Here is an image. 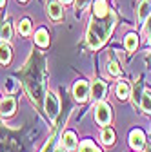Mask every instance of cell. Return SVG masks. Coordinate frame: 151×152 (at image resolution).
<instances>
[{
  "instance_id": "cell-7",
  "label": "cell",
  "mask_w": 151,
  "mask_h": 152,
  "mask_svg": "<svg viewBox=\"0 0 151 152\" xmlns=\"http://www.w3.org/2000/svg\"><path fill=\"white\" fill-rule=\"evenodd\" d=\"M47 13H49L51 18H55V20H60L62 15H64L62 6L56 2V0H49V2H47Z\"/></svg>"
},
{
  "instance_id": "cell-20",
  "label": "cell",
  "mask_w": 151,
  "mask_h": 152,
  "mask_svg": "<svg viewBox=\"0 0 151 152\" xmlns=\"http://www.w3.org/2000/svg\"><path fill=\"white\" fill-rule=\"evenodd\" d=\"M107 71H109L113 76H118V74H120V69H118V64H117V62H109Z\"/></svg>"
},
{
  "instance_id": "cell-1",
  "label": "cell",
  "mask_w": 151,
  "mask_h": 152,
  "mask_svg": "<svg viewBox=\"0 0 151 152\" xmlns=\"http://www.w3.org/2000/svg\"><path fill=\"white\" fill-rule=\"evenodd\" d=\"M115 13L107 6L106 0H95L93 2V13L89 18V29H87V44L93 49H98L106 44L111 36V31L115 27Z\"/></svg>"
},
{
  "instance_id": "cell-17",
  "label": "cell",
  "mask_w": 151,
  "mask_h": 152,
  "mask_svg": "<svg viewBox=\"0 0 151 152\" xmlns=\"http://www.w3.org/2000/svg\"><path fill=\"white\" fill-rule=\"evenodd\" d=\"M0 38H2L4 42H9L11 40V26L7 22L2 26V29H0Z\"/></svg>"
},
{
  "instance_id": "cell-27",
  "label": "cell",
  "mask_w": 151,
  "mask_h": 152,
  "mask_svg": "<svg viewBox=\"0 0 151 152\" xmlns=\"http://www.w3.org/2000/svg\"><path fill=\"white\" fill-rule=\"evenodd\" d=\"M18 2H26V0H18Z\"/></svg>"
},
{
  "instance_id": "cell-8",
  "label": "cell",
  "mask_w": 151,
  "mask_h": 152,
  "mask_svg": "<svg viewBox=\"0 0 151 152\" xmlns=\"http://www.w3.org/2000/svg\"><path fill=\"white\" fill-rule=\"evenodd\" d=\"M15 100L13 98H6L2 103H0V114L6 118V116H11V114L15 112Z\"/></svg>"
},
{
  "instance_id": "cell-6",
  "label": "cell",
  "mask_w": 151,
  "mask_h": 152,
  "mask_svg": "<svg viewBox=\"0 0 151 152\" xmlns=\"http://www.w3.org/2000/svg\"><path fill=\"white\" fill-rule=\"evenodd\" d=\"M73 96L77 98V102H86L89 96V85L86 82H77L73 87Z\"/></svg>"
},
{
  "instance_id": "cell-5",
  "label": "cell",
  "mask_w": 151,
  "mask_h": 152,
  "mask_svg": "<svg viewBox=\"0 0 151 152\" xmlns=\"http://www.w3.org/2000/svg\"><path fill=\"white\" fill-rule=\"evenodd\" d=\"M129 145L133 147L135 150L144 148V145H146V136H144V132L138 130V129L131 130V134H129Z\"/></svg>"
},
{
  "instance_id": "cell-26",
  "label": "cell",
  "mask_w": 151,
  "mask_h": 152,
  "mask_svg": "<svg viewBox=\"0 0 151 152\" xmlns=\"http://www.w3.org/2000/svg\"><path fill=\"white\" fill-rule=\"evenodd\" d=\"M147 42H149V45H151V34H149V40H147Z\"/></svg>"
},
{
  "instance_id": "cell-3",
  "label": "cell",
  "mask_w": 151,
  "mask_h": 152,
  "mask_svg": "<svg viewBox=\"0 0 151 152\" xmlns=\"http://www.w3.org/2000/svg\"><path fill=\"white\" fill-rule=\"evenodd\" d=\"M58 110H60V103H58L56 94L47 92V94H46V112H47V116H49L51 120H55L56 114H58Z\"/></svg>"
},
{
  "instance_id": "cell-23",
  "label": "cell",
  "mask_w": 151,
  "mask_h": 152,
  "mask_svg": "<svg viewBox=\"0 0 151 152\" xmlns=\"http://www.w3.org/2000/svg\"><path fill=\"white\" fill-rule=\"evenodd\" d=\"M53 152H66L64 147H58V148H53Z\"/></svg>"
},
{
  "instance_id": "cell-2",
  "label": "cell",
  "mask_w": 151,
  "mask_h": 152,
  "mask_svg": "<svg viewBox=\"0 0 151 152\" xmlns=\"http://www.w3.org/2000/svg\"><path fill=\"white\" fill-rule=\"evenodd\" d=\"M95 118H97V121L100 125H109V121H111V109H109L107 103H104V102H98L97 103Z\"/></svg>"
},
{
  "instance_id": "cell-14",
  "label": "cell",
  "mask_w": 151,
  "mask_h": 152,
  "mask_svg": "<svg viewBox=\"0 0 151 152\" xmlns=\"http://www.w3.org/2000/svg\"><path fill=\"white\" fill-rule=\"evenodd\" d=\"M137 45H138V38H137V34H127L126 36V49L127 51H135L137 49Z\"/></svg>"
},
{
  "instance_id": "cell-19",
  "label": "cell",
  "mask_w": 151,
  "mask_h": 152,
  "mask_svg": "<svg viewBox=\"0 0 151 152\" xmlns=\"http://www.w3.org/2000/svg\"><path fill=\"white\" fill-rule=\"evenodd\" d=\"M18 31H20L24 36H27V34H29V31H31V22L27 20V18H24V20L18 24Z\"/></svg>"
},
{
  "instance_id": "cell-12",
  "label": "cell",
  "mask_w": 151,
  "mask_h": 152,
  "mask_svg": "<svg viewBox=\"0 0 151 152\" xmlns=\"http://www.w3.org/2000/svg\"><path fill=\"white\" fill-rule=\"evenodd\" d=\"M11 62V47L7 45V42H4L0 45V64H9Z\"/></svg>"
},
{
  "instance_id": "cell-16",
  "label": "cell",
  "mask_w": 151,
  "mask_h": 152,
  "mask_svg": "<svg viewBox=\"0 0 151 152\" xmlns=\"http://www.w3.org/2000/svg\"><path fill=\"white\" fill-rule=\"evenodd\" d=\"M102 141L106 145H113V141H115V132L111 129H104L102 130Z\"/></svg>"
},
{
  "instance_id": "cell-25",
  "label": "cell",
  "mask_w": 151,
  "mask_h": 152,
  "mask_svg": "<svg viewBox=\"0 0 151 152\" xmlns=\"http://www.w3.org/2000/svg\"><path fill=\"white\" fill-rule=\"evenodd\" d=\"M62 2H64V4H69V2H71V0H62Z\"/></svg>"
},
{
  "instance_id": "cell-21",
  "label": "cell",
  "mask_w": 151,
  "mask_h": 152,
  "mask_svg": "<svg viewBox=\"0 0 151 152\" xmlns=\"http://www.w3.org/2000/svg\"><path fill=\"white\" fill-rule=\"evenodd\" d=\"M91 2H93V0H77V7L78 9H86Z\"/></svg>"
},
{
  "instance_id": "cell-15",
  "label": "cell",
  "mask_w": 151,
  "mask_h": 152,
  "mask_svg": "<svg viewBox=\"0 0 151 152\" xmlns=\"http://www.w3.org/2000/svg\"><path fill=\"white\" fill-rule=\"evenodd\" d=\"M140 105H142V109L146 112H151V92L149 91H146L140 96Z\"/></svg>"
},
{
  "instance_id": "cell-13",
  "label": "cell",
  "mask_w": 151,
  "mask_h": 152,
  "mask_svg": "<svg viewBox=\"0 0 151 152\" xmlns=\"http://www.w3.org/2000/svg\"><path fill=\"white\" fill-rule=\"evenodd\" d=\"M117 96H118L120 100H126V98L129 96V85H127L126 82H120V83L117 85Z\"/></svg>"
},
{
  "instance_id": "cell-4",
  "label": "cell",
  "mask_w": 151,
  "mask_h": 152,
  "mask_svg": "<svg viewBox=\"0 0 151 152\" xmlns=\"http://www.w3.org/2000/svg\"><path fill=\"white\" fill-rule=\"evenodd\" d=\"M89 92H91L93 102H100L106 96V92H107V85L102 80H95V82H93V85H91V89H89Z\"/></svg>"
},
{
  "instance_id": "cell-24",
  "label": "cell",
  "mask_w": 151,
  "mask_h": 152,
  "mask_svg": "<svg viewBox=\"0 0 151 152\" xmlns=\"http://www.w3.org/2000/svg\"><path fill=\"white\" fill-rule=\"evenodd\" d=\"M4 2H6V0H0V7H2V6H4Z\"/></svg>"
},
{
  "instance_id": "cell-22",
  "label": "cell",
  "mask_w": 151,
  "mask_h": 152,
  "mask_svg": "<svg viewBox=\"0 0 151 152\" xmlns=\"http://www.w3.org/2000/svg\"><path fill=\"white\" fill-rule=\"evenodd\" d=\"M53 143H55V141H53V138H51V140L46 143V147H44V150H42V152H53Z\"/></svg>"
},
{
  "instance_id": "cell-18",
  "label": "cell",
  "mask_w": 151,
  "mask_h": 152,
  "mask_svg": "<svg viewBox=\"0 0 151 152\" xmlns=\"http://www.w3.org/2000/svg\"><path fill=\"white\" fill-rule=\"evenodd\" d=\"M78 152H100V150L97 148V145H95V143H91V141H84V143L80 145Z\"/></svg>"
},
{
  "instance_id": "cell-10",
  "label": "cell",
  "mask_w": 151,
  "mask_h": 152,
  "mask_svg": "<svg viewBox=\"0 0 151 152\" xmlns=\"http://www.w3.org/2000/svg\"><path fill=\"white\" fill-rule=\"evenodd\" d=\"M62 147H64L66 150L77 148V136H75L73 132H66V134L62 136Z\"/></svg>"
},
{
  "instance_id": "cell-9",
  "label": "cell",
  "mask_w": 151,
  "mask_h": 152,
  "mask_svg": "<svg viewBox=\"0 0 151 152\" xmlns=\"http://www.w3.org/2000/svg\"><path fill=\"white\" fill-rule=\"evenodd\" d=\"M151 15V0H142L138 6V20L146 22V18Z\"/></svg>"
},
{
  "instance_id": "cell-11",
  "label": "cell",
  "mask_w": 151,
  "mask_h": 152,
  "mask_svg": "<svg viewBox=\"0 0 151 152\" xmlns=\"http://www.w3.org/2000/svg\"><path fill=\"white\" fill-rule=\"evenodd\" d=\"M35 42L38 44L40 47H47L49 45V34H47V31L46 29H38L35 33Z\"/></svg>"
}]
</instances>
